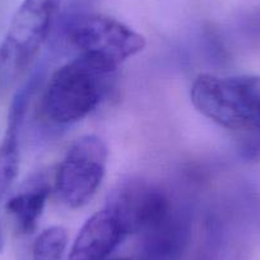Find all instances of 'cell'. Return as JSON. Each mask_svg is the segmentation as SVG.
<instances>
[{
    "label": "cell",
    "instance_id": "7c38bea8",
    "mask_svg": "<svg viewBox=\"0 0 260 260\" xmlns=\"http://www.w3.org/2000/svg\"><path fill=\"white\" fill-rule=\"evenodd\" d=\"M112 260H127V259H112Z\"/></svg>",
    "mask_w": 260,
    "mask_h": 260
},
{
    "label": "cell",
    "instance_id": "7a4b0ae2",
    "mask_svg": "<svg viewBox=\"0 0 260 260\" xmlns=\"http://www.w3.org/2000/svg\"><path fill=\"white\" fill-rule=\"evenodd\" d=\"M190 97L201 114L227 129L260 132V77L201 74Z\"/></svg>",
    "mask_w": 260,
    "mask_h": 260
},
{
    "label": "cell",
    "instance_id": "6da1fadb",
    "mask_svg": "<svg viewBox=\"0 0 260 260\" xmlns=\"http://www.w3.org/2000/svg\"><path fill=\"white\" fill-rule=\"evenodd\" d=\"M116 68L102 60L79 54L50 78L44 97L47 117L72 124L91 114L105 96Z\"/></svg>",
    "mask_w": 260,
    "mask_h": 260
},
{
    "label": "cell",
    "instance_id": "52a82bcc",
    "mask_svg": "<svg viewBox=\"0 0 260 260\" xmlns=\"http://www.w3.org/2000/svg\"><path fill=\"white\" fill-rule=\"evenodd\" d=\"M125 236L126 234L115 214L105 207L83 224L68 260H107Z\"/></svg>",
    "mask_w": 260,
    "mask_h": 260
},
{
    "label": "cell",
    "instance_id": "4fadbf2b",
    "mask_svg": "<svg viewBox=\"0 0 260 260\" xmlns=\"http://www.w3.org/2000/svg\"><path fill=\"white\" fill-rule=\"evenodd\" d=\"M141 260H149V259H144V257H141Z\"/></svg>",
    "mask_w": 260,
    "mask_h": 260
},
{
    "label": "cell",
    "instance_id": "3957f363",
    "mask_svg": "<svg viewBox=\"0 0 260 260\" xmlns=\"http://www.w3.org/2000/svg\"><path fill=\"white\" fill-rule=\"evenodd\" d=\"M62 0H23L0 45V92L26 72L46 41Z\"/></svg>",
    "mask_w": 260,
    "mask_h": 260
},
{
    "label": "cell",
    "instance_id": "8992f818",
    "mask_svg": "<svg viewBox=\"0 0 260 260\" xmlns=\"http://www.w3.org/2000/svg\"><path fill=\"white\" fill-rule=\"evenodd\" d=\"M125 234H146L161 224L172 213L171 203L164 191L141 180L120 184L106 203Z\"/></svg>",
    "mask_w": 260,
    "mask_h": 260
},
{
    "label": "cell",
    "instance_id": "9c48e42d",
    "mask_svg": "<svg viewBox=\"0 0 260 260\" xmlns=\"http://www.w3.org/2000/svg\"><path fill=\"white\" fill-rule=\"evenodd\" d=\"M49 194L50 186L44 177H37L9 199L7 211L13 217L21 234H32L36 230Z\"/></svg>",
    "mask_w": 260,
    "mask_h": 260
},
{
    "label": "cell",
    "instance_id": "277c9868",
    "mask_svg": "<svg viewBox=\"0 0 260 260\" xmlns=\"http://www.w3.org/2000/svg\"><path fill=\"white\" fill-rule=\"evenodd\" d=\"M67 35L81 54L102 60L116 69L146 47V39L141 34L102 14L72 17L67 24Z\"/></svg>",
    "mask_w": 260,
    "mask_h": 260
},
{
    "label": "cell",
    "instance_id": "5b68a950",
    "mask_svg": "<svg viewBox=\"0 0 260 260\" xmlns=\"http://www.w3.org/2000/svg\"><path fill=\"white\" fill-rule=\"evenodd\" d=\"M107 156L105 142L93 134L69 147L56 175L57 192L69 208H82L92 201L106 174Z\"/></svg>",
    "mask_w": 260,
    "mask_h": 260
},
{
    "label": "cell",
    "instance_id": "30bf717a",
    "mask_svg": "<svg viewBox=\"0 0 260 260\" xmlns=\"http://www.w3.org/2000/svg\"><path fill=\"white\" fill-rule=\"evenodd\" d=\"M68 242L65 229L52 226L42 231L34 244L32 260H61Z\"/></svg>",
    "mask_w": 260,
    "mask_h": 260
},
{
    "label": "cell",
    "instance_id": "ba28073f",
    "mask_svg": "<svg viewBox=\"0 0 260 260\" xmlns=\"http://www.w3.org/2000/svg\"><path fill=\"white\" fill-rule=\"evenodd\" d=\"M37 79V77L31 78L17 92L9 109L6 134L0 144V199L11 189L18 175L19 136Z\"/></svg>",
    "mask_w": 260,
    "mask_h": 260
},
{
    "label": "cell",
    "instance_id": "8fae6325",
    "mask_svg": "<svg viewBox=\"0 0 260 260\" xmlns=\"http://www.w3.org/2000/svg\"><path fill=\"white\" fill-rule=\"evenodd\" d=\"M4 249V237H3V230H2V224H0V252Z\"/></svg>",
    "mask_w": 260,
    "mask_h": 260
}]
</instances>
